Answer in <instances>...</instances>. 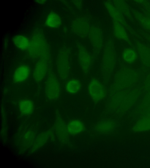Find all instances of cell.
<instances>
[{"mask_svg": "<svg viewBox=\"0 0 150 168\" xmlns=\"http://www.w3.org/2000/svg\"><path fill=\"white\" fill-rule=\"evenodd\" d=\"M103 49L100 71L103 82L107 88L116 63V55L112 36H109L106 38Z\"/></svg>", "mask_w": 150, "mask_h": 168, "instance_id": "1", "label": "cell"}, {"mask_svg": "<svg viewBox=\"0 0 150 168\" xmlns=\"http://www.w3.org/2000/svg\"><path fill=\"white\" fill-rule=\"evenodd\" d=\"M139 78V74L137 71L127 67H121L115 75L108 90V95L129 88L137 82Z\"/></svg>", "mask_w": 150, "mask_h": 168, "instance_id": "2", "label": "cell"}, {"mask_svg": "<svg viewBox=\"0 0 150 168\" xmlns=\"http://www.w3.org/2000/svg\"><path fill=\"white\" fill-rule=\"evenodd\" d=\"M72 63V48L67 46L63 47L57 56L56 66L58 77L65 84L69 79Z\"/></svg>", "mask_w": 150, "mask_h": 168, "instance_id": "3", "label": "cell"}, {"mask_svg": "<svg viewBox=\"0 0 150 168\" xmlns=\"http://www.w3.org/2000/svg\"><path fill=\"white\" fill-rule=\"evenodd\" d=\"M28 50L29 56L33 59L39 60L48 56L47 43L40 32L36 31L32 35Z\"/></svg>", "mask_w": 150, "mask_h": 168, "instance_id": "4", "label": "cell"}, {"mask_svg": "<svg viewBox=\"0 0 150 168\" xmlns=\"http://www.w3.org/2000/svg\"><path fill=\"white\" fill-rule=\"evenodd\" d=\"M87 91L89 96L95 104L103 100L108 96L107 88L98 79L93 77L89 82Z\"/></svg>", "mask_w": 150, "mask_h": 168, "instance_id": "5", "label": "cell"}, {"mask_svg": "<svg viewBox=\"0 0 150 168\" xmlns=\"http://www.w3.org/2000/svg\"><path fill=\"white\" fill-rule=\"evenodd\" d=\"M61 91L59 80L51 69L47 75L45 83V92L46 97L50 101L57 100L59 98Z\"/></svg>", "mask_w": 150, "mask_h": 168, "instance_id": "6", "label": "cell"}, {"mask_svg": "<svg viewBox=\"0 0 150 168\" xmlns=\"http://www.w3.org/2000/svg\"><path fill=\"white\" fill-rule=\"evenodd\" d=\"M77 60L79 66L85 77L89 74L94 62L92 53L79 41H76Z\"/></svg>", "mask_w": 150, "mask_h": 168, "instance_id": "7", "label": "cell"}, {"mask_svg": "<svg viewBox=\"0 0 150 168\" xmlns=\"http://www.w3.org/2000/svg\"><path fill=\"white\" fill-rule=\"evenodd\" d=\"M88 37L93 47L92 54L94 62L97 60L104 46L103 33L101 28L97 25H91Z\"/></svg>", "mask_w": 150, "mask_h": 168, "instance_id": "8", "label": "cell"}, {"mask_svg": "<svg viewBox=\"0 0 150 168\" xmlns=\"http://www.w3.org/2000/svg\"><path fill=\"white\" fill-rule=\"evenodd\" d=\"M91 25L89 18L87 16H79L73 20L71 27L73 32L82 39L88 37Z\"/></svg>", "mask_w": 150, "mask_h": 168, "instance_id": "9", "label": "cell"}, {"mask_svg": "<svg viewBox=\"0 0 150 168\" xmlns=\"http://www.w3.org/2000/svg\"><path fill=\"white\" fill-rule=\"evenodd\" d=\"M48 56L38 60L35 65L33 77L37 83L41 82L51 69L50 59Z\"/></svg>", "mask_w": 150, "mask_h": 168, "instance_id": "10", "label": "cell"}, {"mask_svg": "<svg viewBox=\"0 0 150 168\" xmlns=\"http://www.w3.org/2000/svg\"><path fill=\"white\" fill-rule=\"evenodd\" d=\"M104 5L112 20L115 21L122 25L126 29L134 33L132 29L127 22L125 17L117 9L111 1H106Z\"/></svg>", "mask_w": 150, "mask_h": 168, "instance_id": "11", "label": "cell"}, {"mask_svg": "<svg viewBox=\"0 0 150 168\" xmlns=\"http://www.w3.org/2000/svg\"><path fill=\"white\" fill-rule=\"evenodd\" d=\"M54 130L59 140L62 143L66 144L69 141V135L67 125L62 120L59 112H57Z\"/></svg>", "mask_w": 150, "mask_h": 168, "instance_id": "12", "label": "cell"}, {"mask_svg": "<svg viewBox=\"0 0 150 168\" xmlns=\"http://www.w3.org/2000/svg\"><path fill=\"white\" fill-rule=\"evenodd\" d=\"M137 51L141 63L150 67V47L139 41L135 43Z\"/></svg>", "mask_w": 150, "mask_h": 168, "instance_id": "13", "label": "cell"}, {"mask_svg": "<svg viewBox=\"0 0 150 168\" xmlns=\"http://www.w3.org/2000/svg\"><path fill=\"white\" fill-rule=\"evenodd\" d=\"M113 36L117 39L124 41L130 45L131 41L127 32L125 28L119 23L112 20Z\"/></svg>", "mask_w": 150, "mask_h": 168, "instance_id": "14", "label": "cell"}, {"mask_svg": "<svg viewBox=\"0 0 150 168\" xmlns=\"http://www.w3.org/2000/svg\"><path fill=\"white\" fill-rule=\"evenodd\" d=\"M30 73V69L26 65H22L18 67L15 70L13 76V81L20 83L26 80L28 78Z\"/></svg>", "mask_w": 150, "mask_h": 168, "instance_id": "15", "label": "cell"}, {"mask_svg": "<svg viewBox=\"0 0 150 168\" xmlns=\"http://www.w3.org/2000/svg\"><path fill=\"white\" fill-rule=\"evenodd\" d=\"M115 124L112 120L109 118L103 120L96 125L95 129L99 133L108 134L112 132L115 128Z\"/></svg>", "mask_w": 150, "mask_h": 168, "instance_id": "16", "label": "cell"}, {"mask_svg": "<svg viewBox=\"0 0 150 168\" xmlns=\"http://www.w3.org/2000/svg\"><path fill=\"white\" fill-rule=\"evenodd\" d=\"M141 93L140 90L138 89L130 90L123 103L121 113L125 112L133 105Z\"/></svg>", "mask_w": 150, "mask_h": 168, "instance_id": "17", "label": "cell"}, {"mask_svg": "<svg viewBox=\"0 0 150 168\" xmlns=\"http://www.w3.org/2000/svg\"><path fill=\"white\" fill-rule=\"evenodd\" d=\"M82 88V85L81 81L75 78L68 79L65 84L66 91L70 94H76L81 91Z\"/></svg>", "mask_w": 150, "mask_h": 168, "instance_id": "18", "label": "cell"}, {"mask_svg": "<svg viewBox=\"0 0 150 168\" xmlns=\"http://www.w3.org/2000/svg\"><path fill=\"white\" fill-rule=\"evenodd\" d=\"M69 134L75 135L82 133L85 130L84 124L81 120L76 119L70 120L67 125Z\"/></svg>", "mask_w": 150, "mask_h": 168, "instance_id": "19", "label": "cell"}, {"mask_svg": "<svg viewBox=\"0 0 150 168\" xmlns=\"http://www.w3.org/2000/svg\"><path fill=\"white\" fill-rule=\"evenodd\" d=\"M113 5L125 17L132 21H134L130 9L126 3L123 0L111 1Z\"/></svg>", "mask_w": 150, "mask_h": 168, "instance_id": "20", "label": "cell"}, {"mask_svg": "<svg viewBox=\"0 0 150 168\" xmlns=\"http://www.w3.org/2000/svg\"><path fill=\"white\" fill-rule=\"evenodd\" d=\"M133 16L144 29L150 32V17L144 13L131 9Z\"/></svg>", "mask_w": 150, "mask_h": 168, "instance_id": "21", "label": "cell"}, {"mask_svg": "<svg viewBox=\"0 0 150 168\" xmlns=\"http://www.w3.org/2000/svg\"><path fill=\"white\" fill-rule=\"evenodd\" d=\"M133 129L136 132L150 131V117L142 116L135 124Z\"/></svg>", "mask_w": 150, "mask_h": 168, "instance_id": "22", "label": "cell"}, {"mask_svg": "<svg viewBox=\"0 0 150 168\" xmlns=\"http://www.w3.org/2000/svg\"><path fill=\"white\" fill-rule=\"evenodd\" d=\"M52 131L49 130L40 134L36 138L32 146L31 151L33 152L41 147L48 141L51 135Z\"/></svg>", "mask_w": 150, "mask_h": 168, "instance_id": "23", "label": "cell"}, {"mask_svg": "<svg viewBox=\"0 0 150 168\" xmlns=\"http://www.w3.org/2000/svg\"><path fill=\"white\" fill-rule=\"evenodd\" d=\"M62 20L57 13L51 12L47 15L45 21L46 25L51 28H58L62 24Z\"/></svg>", "mask_w": 150, "mask_h": 168, "instance_id": "24", "label": "cell"}, {"mask_svg": "<svg viewBox=\"0 0 150 168\" xmlns=\"http://www.w3.org/2000/svg\"><path fill=\"white\" fill-rule=\"evenodd\" d=\"M34 106L33 102L29 99H24L19 104V108L21 113L25 116L31 114L33 112Z\"/></svg>", "mask_w": 150, "mask_h": 168, "instance_id": "25", "label": "cell"}, {"mask_svg": "<svg viewBox=\"0 0 150 168\" xmlns=\"http://www.w3.org/2000/svg\"><path fill=\"white\" fill-rule=\"evenodd\" d=\"M137 52L133 48H127L123 50L122 57L125 62L132 64L134 62L137 60L138 57Z\"/></svg>", "mask_w": 150, "mask_h": 168, "instance_id": "26", "label": "cell"}, {"mask_svg": "<svg viewBox=\"0 0 150 168\" xmlns=\"http://www.w3.org/2000/svg\"><path fill=\"white\" fill-rule=\"evenodd\" d=\"M13 41L15 46L20 50H28L29 48L30 40L24 35H18L15 36L13 38Z\"/></svg>", "mask_w": 150, "mask_h": 168, "instance_id": "27", "label": "cell"}, {"mask_svg": "<svg viewBox=\"0 0 150 168\" xmlns=\"http://www.w3.org/2000/svg\"><path fill=\"white\" fill-rule=\"evenodd\" d=\"M36 134L33 130L26 132L23 138V144L25 147L29 148L33 145L36 138Z\"/></svg>", "mask_w": 150, "mask_h": 168, "instance_id": "28", "label": "cell"}, {"mask_svg": "<svg viewBox=\"0 0 150 168\" xmlns=\"http://www.w3.org/2000/svg\"><path fill=\"white\" fill-rule=\"evenodd\" d=\"M150 106V91L148 92L144 97L139 108L141 113L143 111Z\"/></svg>", "mask_w": 150, "mask_h": 168, "instance_id": "29", "label": "cell"}, {"mask_svg": "<svg viewBox=\"0 0 150 168\" xmlns=\"http://www.w3.org/2000/svg\"><path fill=\"white\" fill-rule=\"evenodd\" d=\"M143 8L144 14L150 17V2L146 0L135 1Z\"/></svg>", "mask_w": 150, "mask_h": 168, "instance_id": "30", "label": "cell"}, {"mask_svg": "<svg viewBox=\"0 0 150 168\" xmlns=\"http://www.w3.org/2000/svg\"><path fill=\"white\" fill-rule=\"evenodd\" d=\"M143 89L146 91H150V73L148 74L144 79L142 86Z\"/></svg>", "mask_w": 150, "mask_h": 168, "instance_id": "31", "label": "cell"}, {"mask_svg": "<svg viewBox=\"0 0 150 168\" xmlns=\"http://www.w3.org/2000/svg\"><path fill=\"white\" fill-rule=\"evenodd\" d=\"M76 7L80 10H81L83 7V2L81 0H73L72 1Z\"/></svg>", "mask_w": 150, "mask_h": 168, "instance_id": "32", "label": "cell"}, {"mask_svg": "<svg viewBox=\"0 0 150 168\" xmlns=\"http://www.w3.org/2000/svg\"><path fill=\"white\" fill-rule=\"evenodd\" d=\"M140 113L142 116L150 117V106L147 107Z\"/></svg>", "mask_w": 150, "mask_h": 168, "instance_id": "33", "label": "cell"}, {"mask_svg": "<svg viewBox=\"0 0 150 168\" xmlns=\"http://www.w3.org/2000/svg\"><path fill=\"white\" fill-rule=\"evenodd\" d=\"M144 37L147 41L150 43V35L148 34H144Z\"/></svg>", "mask_w": 150, "mask_h": 168, "instance_id": "34", "label": "cell"}, {"mask_svg": "<svg viewBox=\"0 0 150 168\" xmlns=\"http://www.w3.org/2000/svg\"><path fill=\"white\" fill-rule=\"evenodd\" d=\"M37 3L40 4L44 3L45 1V0H36L35 1Z\"/></svg>", "mask_w": 150, "mask_h": 168, "instance_id": "35", "label": "cell"}]
</instances>
